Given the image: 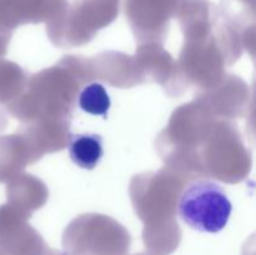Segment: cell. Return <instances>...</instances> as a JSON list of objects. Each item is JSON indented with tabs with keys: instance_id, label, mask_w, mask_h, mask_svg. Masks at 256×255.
Listing matches in <instances>:
<instances>
[{
	"instance_id": "1",
	"label": "cell",
	"mask_w": 256,
	"mask_h": 255,
	"mask_svg": "<svg viewBox=\"0 0 256 255\" xmlns=\"http://www.w3.org/2000/svg\"><path fill=\"white\" fill-rule=\"evenodd\" d=\"M186 176L169 166L134 176L130 195L135 212L144 222L142 240L152 255H170L178 249L182 230L175 219L178 200Z\"/></svg>"
},
{
	"instance_id": "2",
	"label": "cell",
	"mask_w": 256,
	"mask_h": 255,
	"mask_svg": "<svg viewBox=\"0 0 256 255\" xmlns=\"http://www.w3.org/2000/svg\"><path fill=\"white\" fill-rule=\"evenodd\" d=\"M94 79L89 60L65 56L56 66L34 75L26 82V90L8 102V110L25 122L70 119L80 86Z\"/></svg>"
},
{
	"instance_id": "3",
	"label": "cell",
	"mask_w": 256,
	"mask_h": 255,
	"mask_svg": "<svg viewBox=\"0 0 256 255\" xmlns=\"http://www.w3.org/2000/svg\"><path fill=\"white\" fill-rule=\"evenodd\" d=\"M130 244L129 232L110 216L100 214L80 215L62 235V248L68 255H126Z\"/></svg>"
},
{
	"instance_id": "4",
	"label": "cell",
	"mask_w": 256,
	"mask_h": 255,
	"mask_svg": "<svg viewBox=\"0 0 256 255\" xmlns=\"http://www.w3.org/2000/svg\"><path fill=\"white\" fill-rule=\"evenodd\" d=\"M202 172L225 182H239L252 166L236 126L226 122H215L199 152Z\"/></svg>"
},
{
	"instance_id": "5",
	"label": "cell",
	"mask_w": 256,
	"mask_h": 255,
	"mask_svg": "<svg viewBox=\"0 0 256 255\" xmlns=\"http://www.w3.org/2000/svg\"><path fill=\"white\" fill-rule=\"evenodd\" d=\"M232 205L225 190L208 179L190 180L178 200L185 224L202 232H219L226 226Z\"/></svg>"
},
{
	"instance_id": "6",
	"label": "cell",
	"mask_w": 256,
	"mask_h": 255,
	"mask_svg": "<svg viewBox=\"0 0 256 255\" xmlns=\"http://www.w3.org/2000/svg\"><path fill=\"white\" fill-rule=\"evenodd\" d=\"M29 216L10 204L0 206V255H42L48 245Z\"/></svg>"
},
{
	"instance_id": "7",
	"label": "cell",
	"mask_w": 256,
	"mask_h": 255,
	"mask_svg": "<svg viewBox=\"0 0 256 255\" xmlns=\"http://www.w3.org/2000/svg\"><path fill=\"white\" fill-rule=\"evenodd\" d=\"M92 79H100L112 86L130 88L142 84L135 56L106 52L89 60Z\"/></svg>"
},
{
	"instance_id": "8",
	"label": "cell",
	"mask_w": 256,
	"mask_h": 255,
	"mask_svg": "<svg viewBox=\"0 0 256 255\" xmlns=\"http://www.w3.org/2000/svg\"><path fill=\"white\" fill-rule=\"evenodd\" d=\"M8 204L26 214L38 210L48 200V189L44 182L30 174H16L8 180Z\"/></svg>"
},
{
	"instance_id": "9",
	"label": "cell",
	"mask_w": 256,
	"mask_h": 255,
	"mask_svg": "<svg viewBox=\"0 0 256 255\" xmlns=\"http://www.w3.org/2000/svg\"><path fill=\"white\" fill-rule=\"evenodd\" d=\"M30 162L26 145L19 134L0 136V182L19 174Z\"/></svg>"
},
{
	"instance_id": "10",
	"label": "cell",
	"mask_w": 256,
	"mask_h": 255,
	"mask_svg": "<svg viewBox=\"0 0 256 255\" xmlns=\"http://www.w3.org/2000/svg\"><path fill=\"white\" fill-rule=\"evenodd\" d=\"M69 156L82 169L92 170L104 155L102 138L98 134H75L69 138Z\"/></svg>"
},
{
	"instance_id": "11",
	"label": "cell",
	"mask_w": 256,
	"mask_h": 255,
	"mask_svg": "<svg viewBox=\"0 0 256 255\" xmlns=\"http://www.w3.org/2000/svg\"><path fill=\"white\" fill-rule=\"evenodd\" d=\"M26 78L19 65L0 59V102H10L26 86Z\"/></svg>"
},
{
	"instance_id": "12",
	"label": "cell",
	"mask_w": 256,
	"mask_h": 255,
	"mask_svg": "<svg viewBox=\"0 0 256 255\" xmlns=\"http://www.w3.org/2000/svg\"><path fill=\"white\" fill-rule=\"evenodd\" d=\"M110 105L112 102L109 94L99 82H92L86 85L79 94L80 109L92 115H102L104 119H106Z\"/></svg>"
},
{
	"instance_id": "13",
	"label": "cell",
	"mask_w": 256,
	"mask_h": 255,
	"mask_svg": "<svg viewBox=\"0 0 256 255\" xmlns=\"http://www.w3.org/2000/svg\"><path fill=\"white\" fill-rule=\"evenodd\" d=\"M42 255H68L66 252H58V250H54V249H50L49 246L45 249V252H42Z\"/></svg>"
},
{
	"instance_id": "14",
	"label": "cell",
	"mask_w": 256,
	"mask_h": 255,
	"mask_svg": "<svg viewBox=\"0 0 256 255\" xmlns=\"http://www.w3.org/2000/svg\"><path fill=\"white\" fill-rule=\"evenodd\" d=\"M135 255H152V254H144V252H140V254H135Z\"/></svg>"
}]
</instances>
